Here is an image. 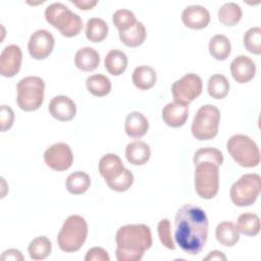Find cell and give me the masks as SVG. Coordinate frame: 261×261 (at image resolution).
Segmentation results:
<instances>
[{
  "mask_svg": "<svg viewBox=\"0 0 261 261\" xmlns=\"http://www.w3.org/2000/svg\"><path fill=\"white\" fill-rule=\"evenodd\" d=\"M208 218L205 211L196 205L181 206L174 218V240L179 248L190 255H198L208 238Z\"/></svg>",
  "mask_w": 261,
  "mask_h": 261,
  "instance_id": "obj_1",
  "label": "cell"
},
{
  "mask_svg": "<svg viewBox=\"0 0 261 261\" xmlns=\"http://www.w3.org/2000/svg\"><path fill=\"white\" fill-rule=\"evenodd\" d=\"M118 261H140L146 250L150 249L153 240L151 229L143 223L126 224L118 228L115 236Z\"/></svg>",
  "mask_w": 261,
  "mask_h": 261,
  "instance_id": "obj_2",
  "label": "cell"
},
{
  "mask_svg": "<svg viewBox=\"0 0 261 261\" xmlns=\"http://www.w3.org/2000/svg\"><path fill=\"white\" fill-rule=\"evenodd\" d=\"M88 236V223L84 217L77 214L69 215L62 224L57 243L61 251L73 253L79 251L85 244Z\"/></svg>",
  "mask_w": 261,
  "mask_h": 261,
  "instance_id": "obj_3",
  "label": "cell"
},
{
  "mask_svg": "<svg viewBox=\"0 0 261 261\" xmlns=\"http://www.w3.org/2000/svg\"><path fill=\"white\" fill-rule=\"evenodd\" d=\"M45 18L49 24L57 29L62 36L71 38L80 34L83 29V20L62 3L55 2L47 6Z\"/></svg>",
  "mask_w": 261,
  "mask_h": 261,
  "instance_id": "obj_4",
  "label": "cell"
},
{
  "mask_svg": "<svg viewBox=\"0 0 261 261\" xmlns=\"http://www.w3.org/2000/svg\"><path fill=\"white\" fill-rule=\"evenodd\" d=\"M16 102L23 111L38 110L44 101L45 83L40 76L29 75L16 85Z\"/></svg>",
  "mask_w": 261,
  "mask_h": 261,
  "instance_id": "obj_5",
  "label": "cell"
},
{
  "mask_svg": "<svg viewBox=\"0 0 261 261\" xmlns=\"http://www.w3.org/2000/svg\"><path fill=\"white\" fill-rule=\"evenodd\" d=\"M226 149L232 159L243 167H255L260 163V151L257 144L249 136L238 134L231 136Z\"/></svg>",
  "mask_w": 261,
  "mask_h": 261,
  "instance_id": "obj_6",
  "label": "cell"
},
{
  "mask_svg": "<svg viewBox=\"0 0 261 261\" xmlns=\"http://www.w3.org/2000/svg\"><path fill=\"white\" fill-rule=\"evenodd\" d=\"M220 121L219 109L211 104L201 106L192 122L191 130L195 139L207 141L216 137Z\"/></svg>",
  "mask_w": 261,
  "mask_h": 261,
  "instance_id": "obj_7",
  "label": "cell"
},
{
  "mask_svg": "<svg viewBox=\"0 0 261 261\" xmlns=\"http://www.w3.org/2000/svg\"><path fill=\"white\" fill-rule=\"evenodd\" d=\"M195 189L203 199H212L219 189V166L213 162L201 161L195 164Z\"/></svg>",
  "mask_w": 261,
  "mask_h": 261,
  "instance_id": "obj_8",
  "label": "cell"
},
{
  "mask_svg": "<svg viewBox=\"0 0 261 261\" xmlns=\"http://www.w3.org/2000/svg\"><path fill=\"white\" fill-rule=\"evenodd\" d=\"M260 189V175L257 173H246L231 185L229 196L232 203L238 207L251 206L257 200Z\"/></svg>",
  "mask_w": 261,
  "mask_h": 261,
  "instance_id": "obj_9",
  "label": "cell"
},
{
  "mask_svg": "<svg viewBox=\"0 0 261 261\" xmlns=\"http://www.w3.org/2000/svg\"><path fill=\"white\" fill-rule=\"evenodd\" d=\"M203 89L201 77L196 73H187L175 81L171 86V94L174 102L181 105H189L200 96Z\"/></svg>",
  "mask_w": 261,
  "mask_h": 261,
  "instance_id": "obj_10",
  "label": "cell"
},
{
  "mask_svg": "<svg viewBox=\"0 0 261 261\" xmlns=\"http://www.w3.org/2000/svg\"><path fill=\"white\" fill-rule=\"evenodd\" d=\"M44 161L52 170L64 171L71 166L73 155L67 144L58 142L46 149L44 153Z\"/></svg>",
  "mask_w": 261,
  "mask_h": 261,
  "instance_id": "obj_11",
  "label": "cell"
},
{
  "mask_svg": "<svg viewBox=\"0 0 261 261\" xmlns=\"http://www.w3.org/2000/svg\"><path fill=\"white\" fill-rule=\"evenodd\" d=\"M55 40L47 30H37L32 34L28 43L30 55L37 60L47 58L53 51Z\"/></svg>",
  "mask_w": 261,
  "mask_h": 261,
  "instance_id": "obj_12",
  "label": "cell"
},
{
  "mask_svg": "<svg viewBox=\"0 0 261 261\" xmlns=\"http://www.w3.org/2000/svg\"><path fill=\"white\" fill-rule=\"evenodd\" d=\"M22 61V53L19 46L11 44L6 46L0 54V73L2 76L11 77L18 73Z\"/></svg>",
  "mask_w": 261,
  "mask_h": 261,
  "instance_id": "obj_13",
  "label": "cell"
},
{
  "mask_svg": "<svg viewBox=\"0 0 261 261\" xmlns=\"http://www.w3.org/2000/svg\"><path fill=\"white\" fill-rule=\"evenodd\" d=\"M48 110L55 119L59 121H69L76 114V105L68 96L58 95L52 98Z\"/></svg>",
  "mask_w": 261,
  "mask_h": 261,
  "instance_id": "obj_14",
  "label": "cell"
},
{
  "mask_svg": "<svg viewBox=\"0 0 261 261\" xmlns=\"http://www.w3.org/2000/svg\"><path fill=\"white\" fill-rule=\"evenodd\" d=\"M230 72L237 83L246 84L255 76L256 64L251 57L239 55L230 63Z\"/></svg>",
  "mask_w": 261,
  "mask_h": 261,
  "instance_id": "obj_15",
  "label": "cell"
},
{
  "mask_svg": "<svg viewBox=\"0 0 261 261\" xmlns=\"http://www.w3.org/2000/svg\"><path fill=\"white\" fill-rule=\"evenodd\" d=\"M182 23L192 30H201L210 22V13L204 6L190 5L181 12Z\"/></svg>",
  "mask_w": 261,
  "mask_h": 261,
  "instance_id": "obj_16",
  "label": "cell"
},
{
  "mask_svg": "<svg viewBox=\"0 0 261 261\" xmlns=\"http://www.w3.org/2000/svg\"><path fill=\"white\" fill-rule=\"evenodd\" d=\"M125 167L120 157L113 153H108L101 157L99 161V172L106 182L115 179L119 176Z\"/></svg>",
  "mask_w": 261,
  "mask_h": 261,
  "instance_id": "obj_17",
  "label": "cell"
},
{
  "mask_svg": "<svg viewBox=\"0 0 261 261\" xmlns=\"http://www.w3.org/2000/svg\"><path fill=\"white\" fill-rule=\"evenodd\" d=\"M189 117V106L181 105L176 102L168 103L162 109L163 121L171 127H179L184 125Z\"/></svg>",
  "mask_w": 261,
  "mask_h": 261,
  "instance_id": "obj_18",
  "label": "cell"
},
{
  "mask_svg": "<svg viewBox=\"0 0 261 261\" xmlns=\"http://www.w3.org/2000/svg\"><path fill=\"white\" fill-rule=\"evenodd\" d=\"M149 128V121L147 117L139 112L133 111L126 115L124 121V130L130 138H141L146 135Z\"/></svg>",
  "mask_w": 261,
  "mask_h": 261,
  "instance_id": "obj_19",
  "label": "cell"
},
{
  "mask_svg": "<svg viewBox=\"0 0 261 261\" xmlns=\"http://www.w3.org/2000/svg\"><path fill=\"white\" fill-rule=\"evenodd\" d=\"M150 147L144 141H133L125 148V158L133 165H144L150 159Z\"/></svg>",
  "mask_w": 261,
  "mask_h": 261,
  "instance_id": "obj_20",
  "label": "cell"
},
{
  "mask_svg": "<svg viewBox=\"0 0 261 261\" xmlns=\"http://www.w3.org/2000/svg\"><path fill=\"white\" fill-rule=\"evenodd\" d=\"M74 64L83 71H93L100 64V55L92 47H83L74 55Z\"/></svg>",
  "mask_w": 261,
  "mask_h": 261,
  "instance_id": "obj_21",
  "label": "cell"
},
{
  "mask_svg": "<svg viewBox=\"0 0 261 261\" xmlns=\"http://www.w3.org/2000/svg\"><path fill=\"white\" fill-rule=\"evenodd\" d=\"M132 81L139 90H149L156 84V71L153 67L148 65L137 66L133 71Z\"/></svg>",
  "mask_w": 261,
  "mask_h": 261,
  "instance_id": "obj_22",
  "label": "cell"
},
{
  "mask_svg": "<svg viewBox=\"0 0 261 261\" xmlns=\"http://www.w3.org/2000/svg\"><path fill=\"white\" fill-rule=\"evenodd\" d=\"M215 237L218 243L226 247L234 246L240 240V231L231 221H221L215 229Z\"/></svg>",
  "mask_w": 261,
  "mask_h": 261,
  "instance_id": "obj_23",
  "label": "cell"
},
{
  "mask_svg": "<svg viewBox=\"0 0 261 261\" xmlns=\"http://www.w3.org/2000/svg\"><path fill=\"white\" fill-rule=\"evenodd\" d=\"M104 64L110 74L120 75L127 67V56L120 50H110L105 56Z\"/></svg>",
  "mask_w": 261,
  "mask_h": 261,
  "instance_id": "obj_24",
  "label": "cell"
},
{
  "mask_svg": "<svg viewBox=\"0 0 261 261\" xmlns=\"http://www.w3.org/2000/svg\"><path fill=\"white\" fill-rule=\"evenodd\" d=\"M147 32L145 25L141 21H137L130 29L119 33V39L122 44L127 47H139L146 40Z\"/></svg>",
  "mask_w": 261,
  "mask_h": 261,
  "instance_id": "obj_25",
  "label": "cell"
},
{
  "mask_svg": "<svg viewBox=\"0 0 261 261\" xmlns=\"http://www.w3.org/2000/svg\"><path fill=\"white\" fill-rule=\"evenodd\" d=\"M208 49L212 57H214L216 60L223 61L230 55L231 44L226 36L217 34L211 38Z\"/></svg>",
  "mask_w": 261,
  "mask_h": 261,
  "instance_id": "obj_26",
  "label": "cell"
},
{
  "mask_svg": "<svg viewBox=\"0 0 261 261\" xmlns=\"http://www.w3.org/2000/svg\"><path fill=\"white\" fill-rule=\"evenodd\" d=\"M85 34L87 39L93 43L102 42L108 35V25L102 18L92 17L86 23Z\"/></svg>",
  "mask_w": 261,
  "mask_h": 261,
  "instance_id": "obj_27",
  "label": "cell"
},
{
  "mask_svg": "<svg viewBox=\"0 0 261 261\" xmlns=\"http://www.w3.org/2000/svg\"><path fill=\"white\" fill-rule=\"evenodd\" d=\"M87 90L96 97H104L111 90V82L104 74H92L86 80Z\"/></svg>",
  "mask_w": 261,
  "mask_h": 261,
  "instance_id": "obj_28",
  "label": "cell"
},
{
  "mask_svg": "<svg viewBox=\"0 0 261 261\" xmlns=\"http://www.w3.org/2000/svg\"><path fill=\"white\" fill-rule=\"evenodd\" d=\"M243 12L239 4L234 2H227L220 6L218 9L219 21L227 27L236 25L242 18Z\"/></svg>",
  "mask_w": 261,
  "mask_h": 261,
  "instance_id": "obj_29",
  "label": "cell"
},
{
  "mask_svg": "<svg viewBox=\"0 0 261 261\" xmlns=\"http://www.w3.org/2000/svg\"><path fill=\"white\" fill-rule=\"evenodd\" d=\"M66 189L72 195L84 194L91 185V178L88 173L84 171H74L66 178Z\"/></svg>",
  "mask_w": 261,
  "mask_h": 261,
  "instance_id": "obj_30",
  "label": "cell"
},
{
  "mask_svg": "<svg viewBox=\"0 0 261 261\" xmlns=\"http://www.w3.org/2000/svg\"><path fill=\"white\" fill-rule=\"evenodd\" d=\"M237 227L241 233L248 237H255L260 231V218L255 213H242L238 218Z\"/></svg>",
  "mask_w": 261,
  "mask_h": 261,
  "instance_id": "obj_31",
  "label": "cell"
},
{
  "mask_svg": "<svg viewBox=\"0 0 261 261\" xmlns=\"http://www.w3.org/2000/svg\"><path fill=\"white\" fill-rule=\"evenodd\" d=\"M51 251L52 243L45 236L35 238L28 247L29 255L33 260H43L50 255Z\"/></svg>",
  "mask_w": 261,
  "mask_h": 261,
  "instance_id": "obj_32",
  "label": "cell"
},
{
  "mask_svg": "<svg viewBox=\"0 0 261 261\" xmlns=\"http://www.w3.org/2000/svg\"><path fill=\"white\" fill-rule=\"evenodd\" d=\"M207 91L210 97L218 100L223 99L229 92V82L223 74H213L208 80Z\"/></svg>",
  "mask_w": 261,
  "mask_h": 261,
  "instance_id": "obj_33",
  "label": "cell"
},
{
  "mask_svg": "<svg viewBox=\"0 0 261 261\" xmlns=\"http://www.w3.org/2000/svg\"><path fill=\"white\" fill-rule=\"evenodd\" d=\"M112 21L118 32H124L130 29L138 20L133 11L128 9H118L112 15Z\"/></svg>",
  "mask_w": 261,
  "mask_h": 261,
  "instance_id": "obj_34",
  "label": "cell"
},
{
  "mask_svg": "<svg viewBox=\"0 0 261 261\" xmlns=\"http://www.w3.org/2000/svg\"><path fill=\"white\" fill-rule=\"evenodd\" d=\"M243 43L245 48L253 54H261V29L254 27L249 29L243 37Z\"/></svg>",
  "mask_w": 261,
  "mask_h": 261,
  "instance_id": "obj_35",
  "label": "cell"
},
{
  "mask_svg": "<svg viewBox=\"0 0 261 261\" xmlns=\"http://www.w3.org/2000/svg\"><path fill=\"white\" fill-rule=\"evenodd\" d=\"M193 161H194V164L201 161H209L220 166L223 163V154L221 153L220 150L216 148H212V147L200 148L196 151Z\"/></svg>",
  "mask_w": 261,
  "mask_h": 261,
  "instance_id": "obj_36",
  "label": "cell"
},
{
  "mask_svg": "<svg viewBox=\"0 0 261 261\" xmlns=\"http://www.w3.org/2000/svg\"><path fill=\"white\" fill-rule=\"evenodd\" d=\"M106 184L111 190L115 192H125L134 184V174L132 173V171L125 168L119 176H117L115 179L108 181Z\"/></svg>",
  "mask_w": 261,
  "mask_h": 261,
  "instance_id": "obj_37",
  "label": "cell"
},
{
  "mask_svg": "<svg viewBox=\"0 0 261 261\" xmlns=\"http://www.w3.org/2000/svg\"><path fill=\"white\" fill-rule=\"evenodd\" d=\"M157 231H158V236L161 244L167 249L174 250L175 245L173 243L172 236H171V225H170V221L167 218H163L159 221L157 225Z\"/></svg>",
  "mask_w": 261,
  "mask_h": 261,
  "instance_id": "obj_38",
  "label": "cell"
},
{
  "mask_svg": "<svg viewBox=\"0 0 261 261\" xmlns=\"http://www.w3.org/2000/svg\"><path fill=\"white\" fill-rule=\"evenodd\" d=\"M14 121V112L13 110L7 106H1V114H0V122H1V132H6L9 129Z\"/></svg>",
  "mask_w": 261,
  "mask_h": 261,
  "instance_id": "obj_39",
  "label": "cell"
},
{
  "mask_svg": "<svg viewBox=\"0 0 261 261\" xmlns=\"http://www.w3.org/2000/svg\"><path fill=\"white\" fill-rule=\"evenodd\" d=\"M86 261H109V255L106 250H104L101 247H94L91 248L86 256H85Z\"/></svg>",
  "mask_w": 261,
  "mask_h": 261,
  "instance_id": "obj_40",
  "label": "cell"
},
{
  "mask_svg": "<svg viewBox=\"0 0 261 261\" xmlns=\"http://www.w3.org/2000/svg\"><path fill=\"white\" fill-rule=\"evenodd\" d=\"M1 259L2 260H13V261H17V260H24V257L22 256L21 252L19 250L16 249H8L6 251H4L1 255Z\"/></svg>",
  "mask_w": 261,
  "mask_h": 261,
  "instance_id": "obj_41",
  "label": "cell"
},
{
  "mask_svg": "<svg viewBox=\"0 0 261 261\" xmlns=\"http://www.w3.org/2000/svg\"><path fill=\"white\" fill-rule=\"evenodd\" d=\"M73 5L82 10H89L92 9L95 5H97L98 1H89V0H81V1H71Z\"/></svg>",
  "mask_w": 261,
  "mask_h": 261,
  "instance_id": "obj_42",
  "label": "cell"
},
{
  "mask_svg": "<svg viewBox=\"0 0 261 261\" xmlns=\"http://www.w3.org/2000/svg\"><path fill=\"white\" fill-rule=\"evenodd\" d=\"M204 260H226V256L220 251H211L208 256L204 258Z\"/></svg>",
  "mask_w": 261,
  "mask_h": 261,
  "instance_id": "obj_43",
  "label": "cell"
}]
</instances>
